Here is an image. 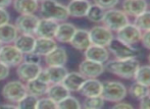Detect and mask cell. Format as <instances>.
Returning <instances> with one entry per match:
<instances>
[{
  "label": "cell",
  "instance_id": "3957f363",
  "mask_svg": "<svg viewBox=\"0 0 150 109\" xmlns=\"http://www.w3.org/2000/svg\"><path fill=\"white\" fill-rule=\"evenodd\" d=\"M27 92L26 84L21 79H12L3 85L1 89V96L4 101L10 102V103L16 104Z\"/></svg>",
  "mask_w": 150,
  "mask_h": 109
},
{
  "label": "cell",
  "instance_id": "f35d334b",
  "mask_svg": "<svg viewBox=\"0 0 150 109\" xmlns=\"http://www.w3.org/2000/svg\"><path fill=\"white\" fill-rule=\"evenodd\" d=\"M10 75V68L0 61V82L5 81Z\"/></svg>",
  "mask_w": 150,
  "mask_h": 109
},
{
  "label": "cell",
  "instance_id": "681fc988",
  "mask_svg": "<svg viewBox=\"0 0 150 109\" xmlns=\"http://www.w3.org/2000/svg\"><path fill=\"white\" fill-rule=\"evenodd\" d=\"M149 95H150V89H149Z\"/></svg>",
  "mask_w": 150,
  "mask_h": 109
},
{
  "label": "cell",
  "instance_id": "4fadbf2b",
  "mask_svg": "<svg viewBox=\"0 0 150 109\" xmlns=\"http://www.w3.org/2000/svg\"><path fill=\"white\" fill-rule=\"evenodd\" d=\"M57 27L58 23L55 20L46 18H40L34 35L36 37L41 38H54Z\"/></svg>",
  "mask_w": 150,
  "mask_h": 109
},
{
  "label": "cell",
  "instance_id": "7c38bea8",
  "mask_svg": "<svg viewBox=\"0 0 150 109\" xmlns=\"http://www.w3.org/2000/svg\"><path fill=\"white\" fill-rule=\"evenodd\" d=\"M42 68L43 66L41 64H34L23 61L22 63H20L16 68V73L18 75V79H21L24 83H27V82L37 77Z\"/></svg>",
  "mask_w": 150,
  "mask_h": 109
},
{
  "label": "cell",
  "instance_id": "484cf974",
  "mask_svg": "<svg viewBox=\"0 0 150 109\" xmlns=\"http://www.w3.org/2000/svg\"><path fill=\"white\" fill-rule=\"evenodd\" d=\"M18 34L16 27L10 22L0 26V42L2 44H12Z\"/></svg>",
  "mask_w": 150,
  "mask_h": 109
},
{
  "label": "cell",
  "instance_id": "d590c367",
  "mask_svg": "<svg viewBox=\"0 0 150 109\" xmlns=\"http://www.w3.org/2000/svg\"><path fill=\"white\" fill-rule=\"evenodd\" d=\"M57 108V103L54 102L52 99H50L48 96H42L38 98L36 109H52Z\"/></svg>",
  "mask_w": 150,
  "mask_h": 109
},
{
  "label": "cell",
  "instance_id": "60d3db41",
  "mask_svg": "<svg viewBox=\"0 0 150 109\" xmlns=\"http://www.w3.org/2000/svg\"><path fill=\"white\" fill-rule=\"evenodd\" d=\"M141 42H142L143 46H144L145 48H147V49L150 50V30L142 33Z\"/></svg>",
  "mask_w": 150,
  "mask_h": 109
},
{
  "label": "cell",
  "instance_id": "836d02e7",
  "mask_svg": "<svg viewBox=\"0 0 150 109\" xmlns=\"http://www.w3.org/2000/svg\"><path fill=\"white\" fill-rule=\"evenodd\" d=\"M81 107L82 104L80 103L79 100L71 94L57 103V108L60 109H80Z\"/></svg>",
  "mask_w": 150,
  "mask_h": 109
},
{
  "label": "cell",
  "instance_id": "9c48e42d",
  "mask_svg": "<svg viewBox=\"0 0 150 109\" xmlns=\"http://www.w3.org/2000/svg\"><path fill=\"white\" fill-rule=\"evenodd\" d=\"M91 44L107 47L113 39L112 31L107 29L105 26H95L89 31Z\"/></svg>",
  "mask_w": 150,
  "mask_h": 109
},
{
  "label": "cell",
  "instance_id": "b9f144b4",
  "mask_svg": "<svg viewBox=\"0 0 150 109\" xmlns=\"http://www.w3.org/2000/svg\"><path fill=\"white\" fill-rule=\"evenodd\" d=\"M139 107L141 109H150V95H146L145 97H143L142 99H140V104Z\"/></svg>",
  "mask_w": 150,
  "mask_h": 109
},
{
  "label": "cell",
  "instance_id": "603a6c76",
  "mask_svg": "<svg viewBox=\"0 0 150 109\" xmlns=\"http://www.w3.org/2000/svg\"><path fill=\"white\" fill-rule=\"evenodd\" d=\"M40 3L36 0H12L11 6L18 14L36 13L39 10Z\"/></svg>",
  "mask_w": 150,
  "mask_h": 109
},
{
  "label": "cell",
  "instance_id": "74e56055",
  "mask_svg": "<svg viewBox=\"0 0 150 109\" xmlns=\"http://www.w3.org/2000/svg\"><path fill=\"white\" fill-rule=\"evenodd\" d=\"M23 61L34 64H41L42 57L40 55H38L37 53H35V52H30V53L24 54V60Z\"/></svg>",
  "mask_w": 150,
  "mask_h": 109
},
{
  "label": "cell",
  "instance_id": "7bdbcfd3",
  "mask_svg": "<svg viewBox=\"0 0 150 109\" xmlns=\"http://www.w3.org/2000/svg\"><path fill=\"white\" fill-rule=\"evenodd\" d=\"M112 107L113 108H120V109H122V108H127V109L130 108V109H132L133 106L131 105V104H129V103H126V102L120 101V102H117V103H115Z\"/></svg>",
  "mask_w": 150,
  "mask_h": 109
},
{
  "label": "cell",
  "instance_id": "6da1fadb",
  "mask_svg": "<svg viewBox=\"0 0 150 109\" xmlns=\"http://www.w3.org/2000/svg\"><path fill=\"white\" fill-rule=\"evenodd\" d=\"M105 63H106L104 65L105 70L127 79H130L134 77L137 68L140 65L137 58H129V59L115 58L113 60H107Z\"/></svg>",
  "mask_w": 150,
  "mask_h": 109
},
{
  "label": "cell",
  "instance_id": "30bf717a",
  "mask_svg": "<svg viewBox=\"0 0 150 109\" xmlns=\"http://www.w3.org/2000/svg\"><path fill=\"white\" fill-rule=\"evenodd\" d=\"M141 38H142V32L134 24L129 23L119 31H117V39L128 45L138 43L139 41H141Z\"/></svg>",
  "mask_w": 150,
  "mask_h": 109
},
{
  "label": "cell",
  "instance_id": "5b68a950",
  "mask_svg": "<svg viewBox=\"0 0 150 109\" xmlns=\"http://www.w3.org/2000/svg\"><path fill=\"white\" fill-rule=\"evenodd\" d=\"M101 23L110 31L117 32L130 22H129V16L125 13L124 10L110 8L105 10L104 16Z\"/></svg>",
  "mask_w": 150,
  "mask_h": 109
},
{
  "label": "cell",
  "instance_id": "4316f807",
  "mask_svg": "<svg viewBox=\"0 0 150 109\" xmlns=\"http://www.w3.org/2000/svg\"><path fill=\"white\" fill-rule=\"evenodd\" d=\"M46 73L48 75L50 84H58L62 83L63 79L65 77L67 73L69 72L65 65H56V66H45Z\"/></svg>",
  "mask_w": 150,
  "mask_h": 109
},
{
  "label": "cell",
  "instance_id": "ba28073f",
  "mask_svg": "<svg viewBox=\"0 0 150 109\" xmlns=\"http://www.w3.org/2000/svg\"><path fill=\"white\" fill-rule=\"evenodd\" d=\"M40 18L36 13L20 14L16 18L14 26L16 27L20 34H35L38 22Z\"/></svg>",
  "mask_w": 150,
  "mask_h": 109
},
{
  "label": "cell",
  "instance_id": "44dd1931",
  "mask_svg": "<svg viewBox=\"0 0 150 109\" xmlns=\"http://www.w3.org/2000/svg\"><path fill=\"white\" fill-rule=\"evenodd\" d=\"M58 43L54 38H41V37H36L35 46H34L33 52L37 53L42 58L45 55H47L49 52H51Z\"/></svg>",
  "mask_w": 150,
  "mask_h": 109
},
{
  "label": "cell",
  "instance_id": "1f68e13d",
  "mask_svg": "<svg viewBox=\"0 0 150 109\" xmlns=\"http://www.w3.org/2000/svg\"><path fill=\"white\" fill-rule=\"evenodd\" d=\"M134 25L141 31V32H146L150 30V10H146L140 15L135 18Z\"/></svg>",
  "mask_w": 150,
  "mask_h": 109
},
{
  "label": "cell",
  "instance_id": "d6a6232c",
  "mask_svg": "<svg viewBox=\"0 0 150 109\" xmlns=\"http://www.w3.org/2000/svg\"><path fill=\"white\" fill-rule=\"evenodd\" d=\"M38 102V97L27 93L20 101L16 103V108L18 109H36Z\"/></svg>",
  "mask_w": 150,
  "mask_h": 109
},
{
  "label": "cell",
  "instance_id": "bcb514c9",
  "mask_svg": "<svg viewBox=\"0 0 150 109\" xmlns=\"http://www.w3.org/2000/svg\"><path fill=\"white\" fill-rule=\"evenodd\" d=\"M148 61H149V64H150V53H149V55H148Z\"/></svg>",
  "mask_w": 150,
  "mask_h": 109
},
{
  "label": "cell",
  "instance_id": "7a4b0ae2",
  "mask_svg": "<svg viewBox=\"0 0 150 109\" xmlns=\"http://www.w3.org/2000/svg\"><path fill=\"white\" fill-rule=\"evenodd\" d=\"M39 11L42 18H50L57 23L65 22L69 18L67 6L57 0H44L40 2Z\"/></svg>",
  "mask_w": 150,
  "mask_h": 109
},
{
  "label": "cell",
  "instance_id": "f1b7e54d",
  "mask_svg": "<svg viewBox=\"0 0 150 109\" xmlns=\"http://www.w3.org/2000/svg\"><path fill=\"white\" fill-rule=\"evenodd\" d=\"M133 77L136 82L150 88V64L149 65H139Z\"/></svg>",
  "mask_w": 150,
  "mask_h": 109
},
{
  "label": "cell",
  "instance_id": "9a60e30c",
  "mask_svg": "<svg viewBox=\"0 0 150 109\" xmlns=\"http://www.w3.org/2000/svg\"><path fill=\"white\" fill-rule=\"evenodd\" d=\"M83 52L86 59L100 62V63H105L109 59V54H110L107 47L95 45V44H91L89 47Z\"/></svg>",
  "mask_w": 150,
  "mask_h": 109
},
{
  "label": "cell",
  "instance_id": "cb8c5ba5",
  "mask_svg": "<svg viewBox=\"0 0 150 109\" xmlns=\"http://www.w3.org/2000/svg\"><path fill=\"white\" fill-rule=\"evenodd\" d=\"M36 42V36L32 34H18L13 44L23 54L33 52Z\"/></svg>",
  "mask_w": 150,
  "mask_h": 109
},
{
  "label": "cell",
  "instance_id": "ab89813d",
  "mask_svg": "<svg viewBox=\"0 0 150 109\" xmlns=\"http://www.w3.org/2000/svg\"><path fill=\"white\" fill-rule=\"evenodd\" d=\"M10 20V13L7 11V8H0V26L7 24Z\"/></svg>",
  "mask_w": 150,
  "mask_h": 109
},
{
  "label": "cell",
  "instance_id": "c3c4849f",
  "mask_svg": "<svg viewBox=\"0 0 150 109\" xmlns=\"http://www.w3.org/2000/svg\"><path fill=\"white\" fill-rule=\"evenodd\" d=\"M2 45H3V44L1 43V42H0V49H1V47H2Z\"/></svg>",
  "mask_w": 150,
  "mask_h": 109
},
{
  "label": "cell",
  "instance_id": "8d00e7d4",
  "mask_svg": "<svg viewBox=\"0 0 150 109\" xmlns=\"http://www.w3.org/2000/svg\"><path fill=\"white\" fill-rule=\"evenodd\" d=\"M93 1H94V4L107 10L110 9V8H115L117 5L120 0H93Z\"/></svg>",
  "mask_w": 150,
  "mask_h": 109
},
{
  "label": "cell",
  "instance_id": "7dc6e473",
  "mask_svg": "<svg viewBox=\"0 0 150 109\" xmlns=\"http://www.w3.org/2000/svg\"><path fill=\"white\" fill-rule=\"evenodd\" d=\"M36 1H38L40 3V2H42V1H44V0H36Z\"/></svg>",
  "mask_w": 150,
  "mask_h": 109
},
{
  "label": "cell",
  "instance_id": "2e32d148",
  "mask_svg": "<svg viewBox=\"0 0 150 109\" xmlns=\"http://www.w3.org/2000/svg\"><path fill=\"white\" fill-rule=\"evenodd\" d=\"M76 30H77V27L74 24H71V23H69L67 20L58 23V27L57 30H56L54 39L56 40L57 43L69 44Z\"/></svg>",
  "mask_w": 150,
  "mask_h": 109
},
{
  "label": "cell",
  "instance_id": "ffe728a7",
  "mask_svg": "<svg viewBox=\"0 0 150 109\" xmlns=\"http://www.w3.org/2000/svg\"><path fill=\"white\" fill-rule=\"evenodd\" d=\"M102 83L97 79H86L82 87L80 88L79 93L85 98L101 96Z\"/></svg>",
  "mask_w": 150,
  "mask_h": 109
},
{
  "label": "cell",
  "instance_id": "ac0fdd59",
  "mask_svg": "<svg viewBox=\"0 0 150 109\" xmlns=\"http://www.w3.org/2000/svg\"><path fill=\"white\" fill-rule=\"evenodd\" d=\"M148 4L146 0H125L122 3V10L128 16H136L140 15L144 11L147 10Z\"/></svg>",
  "mask_w": 150,
  "mask_h": 109
},
{
  "label": "cell",
  "instance_id": "52a82bcc",
  "mask_svg": "<svg viewBox=\"0 0 150 109\" xmlns=\"http://www.w3.org/2000/svg\"><path fill=\"white\" fill-rule=\"evenodd\" d=\"M24 60V54L13 44H3L0 49V61L10 68H16Z\"/></svg>",
  "mask_w": 150,
  "mask_h": 109
},
{
  "label": "cell",
  "instance_id": "d4e9b609",
  "mask_svg": "<svg viewBox=\"0 0 150 109\" xmlns=\"http://www.w3.org/2000/svg\"><path fill=\"white\" fill-rule=\"evenodd\" d=\"M26 84V88H27V92L32 94V95L36 96V97H42V96H45L47 93L48 87H49L50 84H47L45 82L41 81L38 77L31 79V81L27 82Z\"/></svg>",
  "mask_w": 150,
  "mask_h": 109
},
{
  "label": "cell",
  "instance_id": "f546056e",
  "mask_svg": "<svg viewBox=\"0 0 150 109\" xmlns=\"http://www.w3.org/2000/svg\"><path fill=\"white\" fill-rule=\"evenodd\" d=\"M104 13L105 9H103L102 7L96 5V4H91L85 18H87V20H89L90 22L95 23V24H99V23L102 22Z\"/></svg>",
  "mask_w": 150,
  "mask_h": 109
},
{
  "label": "cell",
  "instance_id": "d6986e66",
  "mask_svg": "<svg viewBox=\"0 0 150 109\" xmlns=\"http://www.w3.org/2000/svg\"><path fill=\"white\" fill-rule=\"evenodd\" d=\"M71 46L75 48L76 50L79 51H85L88 47L91 45V40L89 31L85 30V29H78L76 30L75 34L71 38V42H69Z\"/></svg>",
  "mask_w": 150,
  "mask_h": 109
},
{
  "label": "cell",
  "instance_id": "7402d4cb",
  "mask_svg": "<svg viewBox=\"0 0 150 109\" xmlns=\"http://www.w3.org/2000/svg\"><path fill=\"white\" fill-rule=\"evenodd\" d=\"M86 77L79 72H67L65 77L62 81V85L69 90V92H79L80 88L82 87L83 83L85 82Z\"/></svg>",
  "mask_w": 150,
  "mask_h": 109
},
{
  "label": "cell",
  "instance_id": "f6af8a7d",
  "mask_svg": "<svg viewBox=\"0 0 150 109\" xmlns=\"http://www.w3.org/2000/svg\"><path fill=\"white\" fill-rule=\"evenodd\" d=\"M0 107H4V108H16V104L10 103V102H6L0 105Z\"/></svg>",
  "mask_w": 150,
  "mask_h": 109
},
{
  "label": "cell",
  "instance_id": "8992f818",
  "mask_svg": "<svg viewBox=\"0 0 150 109\" xmlns=\"http://www.w3.org/2000/svg\"><path fill=\"white\" fill-rule=\"evenodd\" d=\"M109 53H111L117 59H129V58H137L139 55V50L134 48L132 45L124 43V42L113 38L107 46Z\"/></svg>",
  "mask_w": 150,
  "mask_h": 109
},
{
  "label": "cell",
  "instance_id": "83f0119b",
  "mask_svg": "<svg viewBox=\"0 0 150 109\" xmlns=\"http://www.w3.org/2000/svg\"><path fill=\"white\" fill-rule=\"evenodd\" d=\"M69 94H71V92H69L61 83H58V84H50L49 87H48L46 96H48V97L53 100L54 102L58 103L63 98L69 96Z\"/></svg>",
  "mask_w": 150,
  "mask_h": 109
},
{
  "label": "cell",
  "instance_id": "277c9868",
  "mask_svg": "<svg viewBox=\"0 0 150 109\" xmlns=\"http://www.w3.org/2000/svg\"><path fill=\"white\" fill-rule=\"evenodd\" d=\"M128 90L124 84L115 81H106L102 83V91H101V97L105 101L117 102L122 101L127 97Z\"/></svg>",
  "mask_w": 150,
  "mask_h": 109
},
{
  "label": "cell",
  "instance_id": "ee69618b",
  "mask_svg": "<svg viewBox=\"0 0 150 109\" xmlns=\"http://www.w3.org/2000/svg\"><path fill=\"white\" fill-rule=\"evenodd\" d=\"M12 0H0V8H7L11 5Z\"/></svg>",
  "mask_w": 150,
  "mask_h": 109
},
{
  "label": "cell",
  "instance_id": "4dcf8cb0",
  "mask_svg": "<svg viewBox=\"0 0 150 109\" xmlns=\"http://www.w3.org/2000/svg\"><path fill=\"white\" fill-rule=\"evenodd\" d=\"M129 94L133 98H135V99L140 100L149 94V87L143 85V84L138 83V82H135L129 88Z\"/></svg>",
  "mask_w": 150,
  "mask_h": 109
},
{
  "label": "cell",
  "instance_id": "8fae6325",
  "mask_svg": "<svg viewBox=\"0 0 150 109\" xmlns=\"http://www.w3.org/2000/svg\"><path fill=\"white\" fill-rule=\"evenodd\" d=\"M104 63L92 61L86 58L79 64V72L86 79H97L104 72Z\"/></svg>",
  "mask_w": 150,
  "mask_h": 109
},
{
  "label": "cell",
  "instance_id": "5bb4252c",
  "mask_svg": "<svg viewBox=\"0 0 150 109\" xmlns=\"http://www.w3.org/2000/svg\"><path fill=\"white\" fill-rule=\"evenodd\" d=\"M69 59L67 52L65 48L61 46H56L51 52L43 57L46 66H56V65H65Z\"/></svg>",
  "mask_w": 150,
  "mask_h": 109
},
{
  "label": "cell",
  "instance_id": "e0dca14e",
  "mask_svg": "<svg viewBox=\"0 0 150 109\" xmlns=\"http://www.w3.org/2000/svg\"><path fill=\"white\" fill-rule=\"evenodd\" d=\"M91 5L89 0H71L67 5L69 16L71 18H85Z\"/></svg>",
  "mask_w": 150,
  "mask_h": 109
},
{
  "label": "cell",
  "instance_id": "e575fe53",
  "mask_svg": "<svg viewBox=\"0 0 150 109\" xmlns=\"http://www.w3.org/2000/svg\"><path fill=\"white\" fill-rule=\"evenodd\" d=\"M105 100L101 96L95 97H87L82 104V107L86 109H100L104 106Z\"/></svg>",
  "mask_w": 150,
  "mask_h": 109
}]
</instances>
